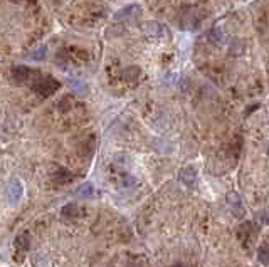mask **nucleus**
I'll list each match as a JSON object with an SVG mask.
<instances>
[{
    "label": "nucleus",
    "mask_w": 269,
    "mask_h": 267,
    "mask_svg": "<svg viewBox=\"0 0 269 267\" xmlns=\"http://www.w3.org/2000/svg\"><path fill=\"white\" fill-rule=\"evenodd\" d=\"M95 195V190H93V185L91 184H86V185H82L79 192H77V197L79 199H89V197Z\"/></svg>",
    "instance_id": "nucleus-6"
},
{
    "label": "nucleus",
    "mask_w": 269,
    "mask_h": 267,
    "mask_svg": "<svg viewBox=\"0 0 269 267\" xmlns=\"http://www.w3.org/2000/svg\"><path fill=\"white\" fill-rule=\"evenodd\" d=\"M173 267H185V265H184V264H175Z\"/></svg>",
    "instance_id": "nucleus-8"
},
{
    "label": "nucleus",
    "mask_w": 269,
    "mask_h": 267,
    "mask_svg": "<svg viewBox=\"0 0 269 267\" xmlns=\"http://www.w3.org/2000/svg\"><path fill=\"white\" fill-rule=\"evenodd\" d=\"M257 257L264 265H267V244L266 242H264V244L257 249Z\"/></svg>",
    "instance_id": "nucleus-7"
},
{
    "label": "nucleus",
    "mask_w": 269,
    "mask_h": 267,
    "mask_svg": "<svg viewBox=\"0 0 269 267\" xmlns=\"http://www.w3.org/2000/svg\"><path fill=\"white\" fill-rule=\"evenodd\" d=\"M32 89L37 95L47 98V96H52L54 93L59 89V81L51 76H41V74H37L36 79L32 81Z\"/></svg>",
    "instance_id": "nucleus-1"
},
{
    "label": "nucleus",
    "mask_w": 269,
    "mask_h": 267,
    "mask_svg": "<svg viewBox=\"0 0 269 267\" xmlns=\"http://www.w3.org/2000/svg\"><path fill=\"white\" fill-rule=\"evenodd\" d=\"M257 234H259V225L254 224V222H244V224L239 227V232H237L239 239H241V242H244V244H251Z\"/></svg>",
    "instance_id": "nucleus-2"
},
{
    "label": "nucleus",
    "mask_w": 269,
    "mask_h": 267,
    "mask_svg": "<svg viewBox=\"0 0 269 267\" xmlns=\"http://www.w3.org/2000/svg\"><path fill=\"white\" fill-rule=\"evenodd\" d=\"M37 71H32L31 67H26V66H17L12 69V77L14 81L22 84V82H32L34 79L37 76Z\"/></svg>",
    "instance_id": "nucleus-3"
},
{
    "label": "nucleus",
    "mask_w": 269,
    "mask_h": 267,
    "mask_svg": "<svg viewBox=\"0 0 269 267\" xmlns=\"http://www.w3.org/2000/svg\"><path fill=\"white\" fill-rule=\"evenodd\" d=\"M16 247L19 250H22V252H26L29 249V235L27 234H21L16 239Z\"/></svg>",
    "instance_id": "nucleus-5"
},
{
    "label": "nucleus",
    "mask_w": 269,
    "mask_h": 267,
    "mask_svg": "<svg viewBox=\"0 0 269 267\" xmlns=\"http://www.w3.org/2000/svg\"><path fill=\"white\" fill-rule=\"evenodd\" d=\"M79 214L81 209L76 204H69L62 209V217H67V219H76V217H79Z\"/></svg>",
    "instance_id": "nucleus-4"
}]
</instances>
